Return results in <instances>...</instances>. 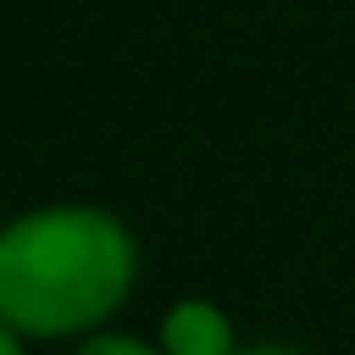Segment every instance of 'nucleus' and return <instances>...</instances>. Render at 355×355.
I'll return each mask as SVG.
<instances>
[{
    "instance_id": "nucleus-1",
    "label": "nucleus",
    "mask_w": 355,
    "mask_h": 355,
    "mask_svg": "<svg viewBox=\"0 0 355 355\" xmlns=\"http://www.w3.org/2000/svg\"><path fill=\"white\" fill-rule=\"evenodd\" d=\"M139 277L133 233L94 205H44L0 227V322L22 338L100 327Z\"/></svg>"
},
{
    "instance_id": "nucleus-2",
    "label": "nucleus",
    "mask_w": 355,
    "mask_h": 355,
    "mask_svg": "<svg viewBox=\"0 0 355 355\" xmlns=\"http://www.w3.org/2000/svg\"><path fill=\"white\" fill-rule=\"evenodd\" d=\"M161 355H239L227 311L211 300H178L161 316Z\"/></svg>"
},
{
    "instance_id": "nucleus-3",
    "label": "nucleus",
    "mask_w": 355,
    "mask_h": 355,
    "mask_svg": "<svg viewBox=\"0 0 355 355\" xmlns=\"http://www.w3.org/2000/svg\"><path fill=\"white\" fill-rule=\"evenodd\" d=\"M72 355H161V344H144V338H128V333H94Z\"/></svg>"
},
{
    "instance_id": "nucleus-4",
    "label": "nucleus",
    "mask_w": 355,
    "mask_h": 355,
    "mask_svg": "<svg viewBox=\"0 0 355 355\" xmlns=\"http://www.w3.org/2000/svg\"><path fill=\"white\" fill-rule=\"evenodd\" d=\"M0 355H22V333H11L6 322H0Z\"/></svg>"
},
{
    "instance_id": "nucleus-5",
    "label": "nucleus",
    "mask_w": 355,
    "mask_h": 355,
    "mask_svg": "<svg viewBox=\"0 0 355 355\" xmlns=\"http://www.w3.org/2000/svg\"><path fill=\"white\" fill-rule=\"evenodd\" d=\"M239 355H294V349H277V344H261V349H239Z\"/></svg>"
}]
</instances>
